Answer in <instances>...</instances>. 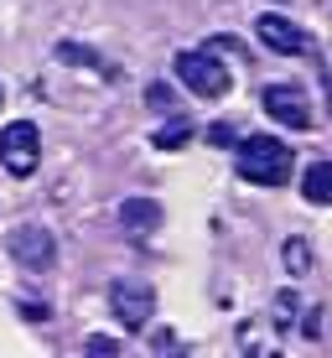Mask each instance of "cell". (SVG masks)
I'll list each match as a JSON object with an SVG mask.
<instances>
[{
  "mask_svg": "<svg viewBox=\"0 0 332 358\" xmlns=\"http://www.w3.org/2000/svg\"><path fill=\"white\" fill-rule=\"evenodd\" d=\"M0 104H6V89H0Z\"/></svg>",
  "mask_w": 332,
  "mask_h": 358,
  "instance_id": "cell-18",
  "label": "cell"
},
{
  "mask_svg": "<svg viewBox=\"0 0 332 358\" xmlns=\"http://www.w3.org/2000/svg\"><path fill=\"white\" fill-rule=\"evenodd\" d=\"M109 312H115V322L125 327V332H145L151 327V317H156V291L145 286V280H115L109 286Z\"/></svg>",
  "mask_w": 332,
  "mask_h": 358,
  "instance_id": "cell-3",
  "label": "cell"
},
{
  "mask_svg": "<svg viewBox=\"0 0 332 358\" xmlns=\"http://www.w3.org/2000/svg\"><path fill=\"white\" fill-rule=\"evenodd\" d=\"M301 197L312 208H332V162H312L301 177Z\"/></svg>",
  "mask_w": 332,
  "mask_h": 358,
  "instance_id": "cell-9",
  "label": "cell"
},
{
  "mask_svg": "<svg viewBox=\"0 0 332 358\" xmlns=\"http://www.w3.org/2000/svg\"><path fill=\"white\" fill-rule=\"evenodd\" d=\"M6 250H10V260L21 270H52L57 265V239L42 224H16L10 239H6Z\"/></svg>",
  "mask_w": 332,
  "mask_h": 358,
  "instance_id": "cell-6",
  "label": "cell"
},
{
  "mask_svg": "<svg viewBox=\"0 0 332 358\" xmlns=\"http://www.w3.org/2000/svg\"><path fill=\"white\" fill-rule=\"evenodd\" d=\"M280 260H286L291 275H306V270H312V250H306V239H286V244H280Z\"/></svg>",
  "mask_w": 332,
  "mask_h": 358,
  "instance_id": "cell-11",
  "label": "cell"
},
{
  "mask_svg": "<svg viewBox=\"0 0 332 358\" xmlns=\"http://www.w3.org/2000/svg\"><path fill=\"white\" fill-rule=\"evenodd\" d=\"M145 99H151L156 109H171V89H166V83H151V89H145Z\"/></svg>",
  "mask_w": 332,
  "mask_h": 358,
  "instance_id": "cell-16",
  "label": "cell"
},
{
  "mask_svg": "<svg viewBox=\"0 0 332 358\" xmlns=\"http://www.w3.org/2000/svg\"><path fill=\"white\" fill-rule=\"evenodd\" d=\"M161 218H166V208L156 203V197H145V192H135L120 203V229L135 234V239H145V234H156L161 229Z\"/></svg>",
  "mask_w": 332,
  "mask_h": 358,
  "instance_id": "cell-8",
  "label": "cell"
},
{
  "mask_svg": "<svg viewBox=\"0 0 332 358\" xmlns=\"http://www.w3.org/2000/svg\"><path fill=\"white\" fill-rule=\"evenodd\" d=\"M208 141L213 145H233L239 135H233V125H208Z\"/></svg>",
  "mask_w": 332,
  "mask_h": 358,
  "instance_id": "cell-15",
  "label": "cell"
},
{
  "mask_svg": "<svg viewBox=\"0 0 332 358\" xmlns=\"http://www.w3.org/2000/svg\"><path fill=\"white\" fill-rule=\"evenodd\" d=\"M233 166H239V177L254 182V187H280V182H291V151L275 135L233 141Z\"/></svg>",
  "mask_w": 332,
  "mask_h": 358,
  "instance_id": "cell-1",
  "label": "cell"
},
{
  "mask_svg": "<svg viewBox=\"0 0 332 358\" xmlns=\"http://www.w3.org/2000/svg\"><path fill=\"white\" fill-rule=\"evenodd\" d=\"M57 57H63V63H73V68H94L99 78H115V63H109V57H99L94 47H83V42H57Z\"/></svg>",
  "mask_w": 332,
  "mask_h": 358,
  "instance_id": "cell-10",
  "label": "cell"
},
{
  "mask_svg": "<svg viewBox=\"0 0 332 358\" xmlns=\"http://www.w3.org/2000/svg\"><path fill=\"white\" fill-rule=\"evenodd\" d=\"M265 115L275 120V125L286 130H312L317 115H312V99H306V89H296V83H270V89L260 94Z\"/></svg>",
  "mask_w": 332,
  "mask_h": 358,
  "instance_id": "cell-5",
  "label": "cell"
},
{
  "mask_svg": "<svg viewBox=\"0 0 332 358\" xmlns=\"http://www.w3.org/2000/svg\"><path fill=\"white\" fill-rule=\"evenodd\" d=\"M254 31H260V42L270 52H280V57H306L312 52V36H306L291 16H280V10H265V16L254 21Z\"/></svg>",
  "mask_w": 332,
  "mask_h": 358,
  "instance_id": "cell-7",
  "label": "cell"
},
{
  "mask_svg": "<svg viewBox=\"0 0 332 358\" xmlns=\"http://www.w3.org/2000/svg\"><path fill=\"white\" fill-rule=\"evenodd\" d=\"M36 162H42V130H36L31 120H10V125L0 130V166H6L10 177H31Z\"/></svg>",
  "mask_w": 332,
  "mask_h": 358,
  "instance_id": "cell-4",
  "label": "cell"
},
{
  "mask_svg": "<svg viewBox=\"0 0 332 358\" xmlns=\"http://www.w3.org/2000/svg\"><path fill=\"white\" fill-rule=\"evenodd\" d=\"M177 78L182 89H192L198 99H224L233 89V73L218 63L213 47H192V52H177Z\"/></svg>",
  "mask_w": 332,
  "mask_h": 358,
  "instance_id": "cell-2",
  "label": "cell"
},
{
  "mask_svg": "<svg viewBox=\"0 0 332 358\" xmlns=\"http://www.w3.org/2000/svg\"><path fill=\"white\" fill-rule=\"evenodd\" d=\"M192 141V125L187 120H171V125L156 130V151H177V145H187Z\"/></svg>",
  "mask_w": 332,
  "mask_h": 358,
  "instance_id": "cell-12",
  "label": "cell"
},
{
  "mask_svg": "<svg viewBox=\"0 0 332 358\" xmlns=\"http://www.w3.org/2000/svg\"><path fill=\"white\" fill-rule=\"evenodd\" d=\"M21 317H27V322H47L52 312H47V306H36V301H21Z\"/></svg>",
  "mask_w": 332,
  "mask_h": 358,
  "instance_id": "cell-17",
  "label": "cell"
},
{
  "mask_svg": "<svg viewBox=\"0 0 332 358\" xmlns=\"http://www.w3.org/2000/svg\"><path fill=\"white\" fill-rule=\"evenodd\" d=\"M275 312H280L275 322H280V327H291V312H296V296H291V291H280V296H275Z\"/></svg>",
  "mask_w": 332,
  "mask_h": 358,
  "instance_id": "cell-14",
  "label": "cell"
},
{
  "mask_svg": "<svg viewBox=\"0 0 332 358\" xmlns=\"http://www.w3.org/2000/svg\"><path fill=\"white\" fill-rule=\"evenodd\" d=\"M83 353H125V343H120V338H104V332H94V338H83Z\"/></svg>",
  "mask_w": 332,
  "mask_h": 358,
  "instance_id": "cell-13",
  "label": "cell"
}]
</instances>
